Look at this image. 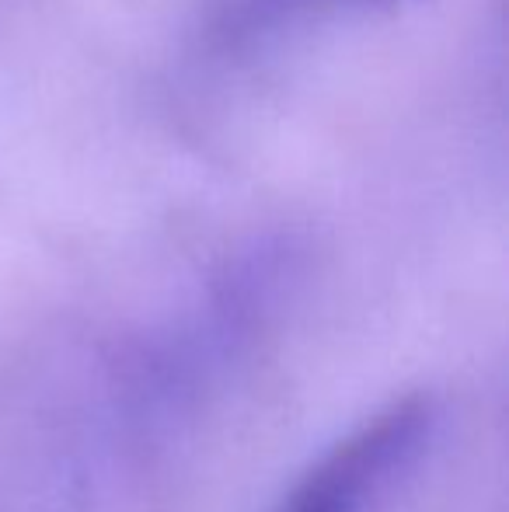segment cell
Returning a JSON list of instances; mask_svg holds the SVG:
<instances>
[{"instance_id":"1","label":"cell","mask_w":509,"mask_h":512,"mask_svg":"<svg viewBox=\"0 0 509 512\" xmlns=\"http://www.w3.org/2000/svg\"><path fill=\"white\" fill-rule=\"evenodd\" d=\"M433 425V401L426 394L398 401L339 443L318 471L307 474L283 512H363L367 502L391 481L398 467L419 453Z\"/></svg>"},{"instance_id":"2","label":"cell","mask_w":509,"mask_h":512,"mask_svg":"<svg viewBox=\"0 0 509 512\" xmlns=\"http://www.w3.org/2000/svg\"><path fill=\"white\" fill-rule=\"evenodd\" d=\"M314 4H332V0H227L224 7V32L231 35H255L279 25L297 11ZM367 4H398V0H367Z\"/></svg>"}]
</instances>
